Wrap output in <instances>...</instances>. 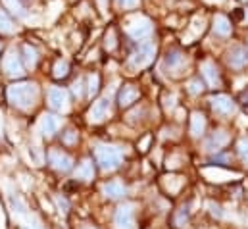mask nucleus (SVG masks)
<instances>
[{
    "label": "nucleus",
    "mask_w": 248,
    "mask_h": 229,
    "mask_svg": "<svg viewBox=\"0 0 248 229\" xmlns=\"http://www.w3.org/2000/svg\"><path fill=\"white\" fill-rule=\"evenodd\" d=\"M10 206H12L14 214H16V216H17L19 220H25V218H29L27 206L23 204V200H21L19 196H14V195H10Z\"/></svg>",
    "instance_id": "a211bd4d"
},
{
    "label": "nucleus",
    "mask_w": 248,
    "mask_h": 229,
    "mask_svg": "<svg viewBox=\"0 0 248 229\" xmlns=\"http://www.w3.org/2000/svg\"><path fill=\"white\" fill-rule=\"evenodd\" d=\"M48 104L54 110H58V112H65L69 108V95H67V91H63L60 87H52L48 91Z\"/></svg>",
    "instance_id": "423d86ee"
},
{
    "label": "nucleus",
    "mask_w": 248,
    "mask_h": 229,
    "mask_svg": "<svg viewBox=\"0 0 248 229\" xmlns=\"http://www.w3.org/2000/svg\"><path fill=\"white\" fill-rule=\"evenodd\" d=\"M108 114H110V97L106 95V97H102L100 100H96L93 104L89 117H91V121H102Z\"/></svg>",
    "instance_id": "9d476101"
},
{
    "label": "nucleus",
    "mask_w": 248,
    "mask_h": 229,
    "mask_svg": "<svg viewBox=\"0 0 248 229\" xmlns=\"http://www.w3.org/2000/svg\"><path fill=\"white\" fill-rule=\"evenodd\" d=\"M0 31H2V33H12V31H14V25H12L10 17H8L4 12H0Z\"/></svg>",
    "instance_id": "393cba45"
},
{
    "label": "nucleus",
    "mask_w": 248,
    "mask_h": 229,
    "mask_svg": "<svg viewBox=\"0 0 248 229\" xmlns=\"http://www.w3.org/2000/svg\"><path fill=\"white\" fill-rule=\"evenodd\" d=\"M114 47H116V41H114V31H110V41L106 39V49H108V50H112Z\"/></svg>",
    "instance_id": "7c9ffc66"
},
{
    "label": "nucleus",
    "mask_w": 248,
    "mask_h": 229,
    "mask_svg": "<svg viewBox=\"0 0 248 229\" xmlns=\"http://www.w3.org/2000/svg\"><path fill=\"white\" fill-rule=\"evenodd\" d=\"M245 100L248 102V93H245Z\"/></svg>",
    "instance_id": "e433bc0d"
},
{
    "label": "nucleus",
    "mask_w": 248,
    "mask_h": 229,
    "mask_svg": "<svg viewBox=\"0 0 248 229\" xmlns=\"http://www.w3.org/2000/svg\"><path fill=\"white\" fill-rule=\"evenodd\" d=\"M200 69H202V75L206 77V81H208L210 87H219V83H221L219 71H217V67H216L212 62H202Z\"/></svg>",
    "instance_id": "ddd939ff"
},
{
    "label": "nucleus",
    "mask_w": 248,
    "mask_h": 229,
    "mask_svg": "<svg viewBox=\"0 0 248 229\" xmlns=\"http://www.w3.org/2000/svg\"><path fill=\"white\" fill-rule=\"evenodd\" d=\"M83 229H94V228H91V226H85Z\"/></svg>",
    "instance_id": "4c0bfd02"
},
{
    "label": "nucleus",
    "mask_w": 248,
    "mask_h": 229,
    "mask_svg": "<svg viewBox=\"0 0 248 229\" xmlns=\"http://www.w3.org/2000/svg\"><path fill=\"white\" fill-rule=\"evenodd\" d=\"M2 67H4V71H6L8 75H12V77H21V75L25 73L21 60H19V56H17L14 50H8V54L2 60Z\"/></svg>",
    "instance_id": "0eeeda50"
},
{
    "label": "nucleus",
    "mask_w": 248,
    "mask_h": 229,
    "mask_svg": "<svg viewBox=\"0 0 248 229\" xmlns=\"http://www.w3.org/2000/svg\"><path fill=\"white\" fill-rule=\"evenodd\" d=\"M96 160L104 172H112L122 164L124 152H122V148H118L114 145H98L96 147Z\"/></svg>",
    "instance_id": "f03ea898"
},
{
    "label": "nucleus",
    "mask_w": 248,
    "mask_h": 229,
    "mask_svg": "<svg viewBox=\"0 0 248 229\" xmlns=\"http://www.w3.org/2000/svg\"><path fill=\"white\" fill-rule=\"evenodd\" d=\"M154 54H156V45H154V43H144V45H140V47L131 54L129 65L135 67V69L146 67V65L154 60Z\"/></svg>",
    "instance_id": "7ed1b4c3"
},
{
    "label": "nucleus",
    "mask_w": 248,
    "mask_h": 229,
    "mask_svg": "<svg viewBox=\"0 0 248 229\" xmlns=\"http://www.w3.org/2000/svg\"><path fill=\"white\" fill-rule=\"evenodd\" d=\"M239 154H241L243 162L248 164V139H243V141L239 143Z\"/></svg>",
    "instance_id": "cd10ccee"
},
{
    "label": "nucleus",
    "mask_w": 248,
    "mask_h": 229,
    "mask_svg": "<svg viewBox=\"0 0 248 229\" xmlns=\"http://www.w3.org/2000/svg\"><path fill=\"white\" fill-rule=\"evenodd\" d=\"M41 131L46 135V137H50V135H54L58 129H60V125H62V119L58 117V115H52V114H45L41 117Z\"/></svg>",
    "instance_id": "9b49d317"
},
{
    "label": "nucleus",
    "mask_w": 248,
    "mask_h": 229,
    "mask_svg": "<svg viewBox=\"0 0 248 229\" xmlns=\"http://www.w3.org/2000/svg\"><path fill=\"white\" fill-rule=\"evenodd\" d=\"M98 75H91L89 77V87H87V91H89V95H94L96 91H98Z\"/></svg>",
    "instance_id": "a878e982"
},
{
    "label": "nucleus",
    "mask_w": 248,
    "mask_h": 229,
    "mask_svg": "<svg viewBox=\"0 0 248 229\" xmlns=\"http://www.w3.org/2000/svg\"><path fill=\"white\" fill-rule=\"evenodd\" d=\"M116 229H135V208L133 204H124L118 208L114 218Z\"/></svg>",
    "instance_id": "39448f33"
},
{
    "label": "nucleus",
    "mask_w": 248,
    "mask_h": 229,
    "mask_svg": "<svg viewBox=\"0 0 248 229\" xmlns=\"http://www.w3.org/2000/svg\"><path fill=\"white\" fill-rule=\"evenodd\" d=\"M173 100H175L173 97H166V108H168V110H171V108H173Z\"/></svg>",
    "instance_id": "72a5a7b5"
},
{
    "label": "nucleus",
    "mask_w": 248,
    "mask_h": 229,
    "mask_svg": "<svg viewBox=\"0 0 248 229\" xmlns=\"http://www.w3.org/2000/svg\"><path fill=\"white\" fill-rule=\"evenodd\" d=\"M81 87H83V81H75V85H73V93H75L77 97H83V93H81Z\"/></svg>",
    "instance_id": "2f4dec72"
},
{
    "label": "nucleus",
    "mask_w": 248,
    "mask_h": 229,
    "mask_svg": "<svg viewBox=\"0 0 248 229\" xmlns=\"http://www.w3.org/2000/svg\"><path fill=\"white\" fill-rule=\"evenodd\" d=\"M214 31L217 33V35H221V37H227V35H231V21L225 17V16H216L214 17Z\"/></svg>",
    "instance_id": "f3484780"
},
{
    "label": "nucleus",
    "mask_w": 248,
    "mask_h": 229,
    "mask_svg": "<svg viewBox=\"0 0 248 229\" xmlns=\"http://www.w3.org/2000/svg\"><path fill=\"white\" fill-rule=\"evenodd\" d=\"M186 214H188V212H186V208H181V214L177 216V224H179V226L183 224V218L186 220Z\"/></svg>",
    "instance_id": "473e14b6"
},
{
    "label": "nucleus",
    "mask_w": 248,
    "mask_h": 229,
    "mask_svg": "<svg viewBox=\"0 0 248 229\" xmlns=\"http://www.w3.org/2000/svg\"><path fill=\"white\" fill-rule=\"evenodd\" d=\"M75 141H77V133H75V131H67V133H65V137H63V143L73 145Z\"/></svg>",
    "instance_id": "c85d7f7f"
},
{
    "label": "nucleus",
    "mask_w": 248,
    "mask_h": 229,
    "mask_svg": "<svg viewBox=\"0 0 248 229\" xmlns=\"http://www.w3.org/2000/svg\"><path fill=\"white\" fill-rule=\"evenodd\" d=\"M98 4H100V8H102V12H104V8H106V0H98Z\"/></svg>",
    "instance_id": "f704fd0d"
},
{
    "label": "nucleus",
    "mask_w": 248,
    "mask_h": 229,
    "mask_svg": "<svg viewBox=\"0 0 248 229\" xmlns=\"http://www.w3.org/2000/svg\"><path fill=\"white\" fill-rule=\"evenodd\" d=\"M206 2H212L214 4V2H221V0H206Z\"/></svg>",
    "instance_id": "c9c22d12"
},
{
    "label": "nucleus",
    "mask_w": 248,
    "mask_h": 229,
    "mask_svg": "<svg viewBox=\"0 0 248 229\" xmlns=\"http://www.w3.org/2000/svg\"><path fill=\"white\" fill-rule=\"evenodd\" d=\"M4 4L16 14V16H19V17H23L25 16V8L21 6V2L19 0H4Z\"/></svg>",
    "instance_id": "4be33fe9"
},
{
    "label": "nucleus",
    "mask_w": 248,
    "mask_h": 229,
    "mask_svg": "<svg viewBox=\"0 0 248 229\" xmlns=\"http://www.w3.org/2000/svg\"><path fill=\"white\" fill-rule=\"evenodd\" d=\"M202 89H204V85H202V81H200V79H192V81L188 83V91H190L192 95L202 93Z\"/></svg>",
    "instance_id": "bb28decb"
},
{
    "label": "nucleus",
    "mask_w": 248,
    "mask_h": 229,
    "mask_svg": "<svg viewBox=\"0 0 248 229\" xmlns=\"http://www.w3.org/2000/svg\"><path fill=\"white\" fill-rule=\"evenodd\" d=\"M93 175H94V170H93V162H91V160H83V162L77 166V170H75V177H77V179L89 181V179H93Z\"/></svg>",
    "instance_id": "6ab92c4d"
},
{
    "label": "nucleus",
    "mask_w": 248,
    "mask_h": 229,
    "mask_svg": "<svg viewBox=\"0 0 248 229\" xmlns=\"http://www.w3.org/2000/svg\"><path fill=\"white\" fill-rule=\"evenodd\" d=\"M227 141H229L227 131H216V133L206 141V150L217 152V150H221V148L227 145Z\"/></svg>",
    "instance_id": "f8f14e48"
},
{
    "label": "nucleus",
    "mask_w": 248,
    "mask_h": 229,
    "mask_svg": "<svg viewBox=\"0 0 248 229\" xmlns=\"http://www.w3.org/2000/svg\"><path fill=\"white\" fill-rule=\"evenodd\" d=\"M127 33H129L131 39L142 41V39L150 37V33H152V23H150L148 17H137L135 21H131V23L127 25Z\"/></svg>",
    "instance_id": "20e7f679"
},
{
    "label": "nucleus",
    "mask_w": 248,
    "mask_h": 229,
    "mask_svg": "<svg viewBox=\"0 0 248 229\" xmlns=\"http://www.w3.org/2000/svg\"><path fill=\"white\" fill-rule=\"evenodd\" d=\"M23 54H25V64H27V67H35V64H37V52H35V49L23 47Z\"/></svg>",
    "instance_id": "b1692460"
},
{
    "label": "nucleus",
    "mask_w": 248,
    "mask_h": 229,
    "mask_svg": "<svg viewBox=\"0 0 248 229\" xmlns=\"http://www.w3.org/2000/svg\"><path fill=\"white\" fill-rule=\"evenodd\" d=\"M37 97H39V87L35 83H16L8 87V100L21 110L33 108Z\"/></svg>",
    "instance_id": "f257e3e1"
},
{
    "label": "nucleus",
    "mask_w": 248,
    "mask_h": 229,
    "mask_svg": "<svg viewBox=\"0 0 248 229\" xmlns=\"http://www.w3.org/2000/svg\"><path fill=\"white\" fill-rule=\"evenodd\" d=\"M137 98H139V89L133 87V85H125L124 89L120 91V106H122V108L133 104Z\"/></svg>",
    "instance_id": "2eb2a0df"
},
{
    "label": "nucleus",
    "mask_w": 248,
    "mask_h": 229,
    "mask_svg": "<svg viewBox=\"0 0 248 229\" xmlns=\"http://www.w3.org/2000/svg\"><path fill=\"white\" fill-rule=\"evenodd\" d=\"M210 102H212V108H214L217 114L229 115L235 112V102H233V98L227 97V95H217V97H214Z\"/></svg>",
    "instance_id": "1a4fd4ad"
},
{
    "label": "nucleus",
    "mask_w": 248,
    "mask_h": 229,
    "mask_svg": "<svg viewBox=\"0 0 248 229\" xmlns=\"http://www.w3.org/2000/svg\"><path fill=\"white\" fill-rule=\"evenodd\" d=\"M102 193H104V196H108V198H122L125 195V187L120 181H110V183H106V185L102 187Z\"/></svg>",
    "instance_id": "dca6fc26"
},
{
    "label": "nucleus",
    "mask_w": 248,
    "mask_h": 229,
    "mask_svg": "<svg viewBox=\"0 0 248 229\" xmlns=\"http://www.w3.org/2000/svg\"><path fill=\"white\" fill-rule=\"evenodd\" d=\"M48 160H50L52 168H54V170H58V172H69V170H71V166H73L71 156H67V154L62 152V150H50Z\"/></svg>",
    "instance_id": "6e6552de"
},
{
    "label": "nucleus",
    "mask_w": 248,
    "mask_h": 229,
    "mask_svg": "<svg viewBox=\"0 0 248 229\" xmlns=\"http://www.w3.org/2000/svg\"><path fill=\"white\" fill-rule=\"evenodd\" d=\"M120 4H122L124 8H135V6L139 4V0H120Z\"/></svg>",
    "instance_id": "c756f323"
},
{
    "label": "nucleus",
    "mask_w": 248,
    "mask_h": 229,
    "mask_svg": "<svg viewBox=\"0 0 248 229\" xmlns=\"http://www.w3.org/2000/svg\"><path fill=\"white\" fill-rule=\"evenodd\" d=\"M183 64H185V56H183L179 50H173V52H170V54L166 56V65H168L171 71L179 69Z\"/></svg>",
    "instance_id": "412c9836"
},
{
    "label": "nucleus",
    "mask_w": 248,
    "mask_h": 229,
    "mask_svg": "<svg viewBox=\"0 0 248 229\" xmlns=\"http://www.w3.org/2000/svg\"><path fill=\"white\" fill-rule=\"evenodd\" d=\"M227 60H229V65H231V67L241 69V67H245L248 64V54L243 47H235V49H231Z\"/></svg>",
    "instance_id": "4468645a"
},
{
    "label": "nucleus",
    "mask_w": 248,
    "mask_h": 229,
    "mask_svg": "<svg viewBox=\"0 0 248 229\" xmlns=\"http://www.w3.org/2000/svg\"><path fill=\"white\" fill-rule=\"evenodd\" d=\"M67 71H69V64L65 62V60H58L56 62V65H54V77H65L67 75Z\"/></svg>",
    "instance_id": "5701e85b"
},
{
    "label": "nucleus",
    "mask_w": 248,
    "mask_h": 229,
    "mask_svg": "<svg viewBox=\"0 0 248 229\" xmlns=\"http://www.w3.org/2000/svg\"><path fill=\"white\" fill-rule=\"evenodd\" d=\"M204 127H206V119H204V115L202 114H192L190 117V133L194 135V137H200L202 133H204Z\"/></svg>",
    "instance_id": "aec40b11"
}]
</instances>
